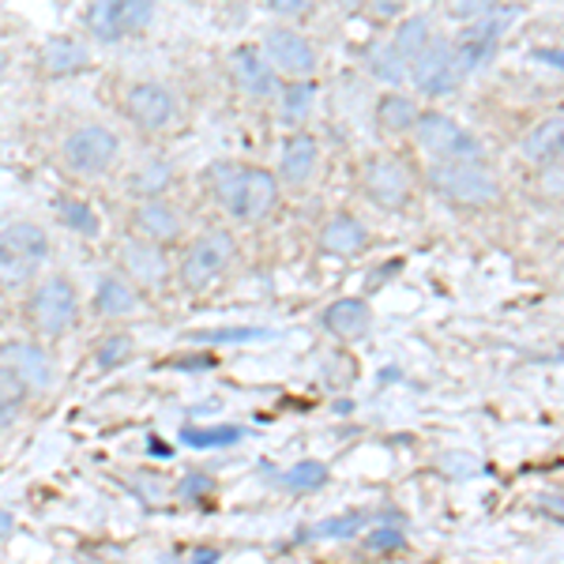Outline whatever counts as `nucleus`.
I'll return each instance as SVG.
<instances>
[{
	"instance_id": "obj_38",
	"label": "nucleus",
	"mask_w": 564,
	"mask_h": 564,
	"mask_svg": "<svg viewBox=\"0 0 564 564\" xmlns=\"http://www.w3.org/2000/svg\"><path fill=\"white\" fill-rule=\"evenodd\" d=\"M204 489H212V478H204V475H193L181 486V497H193V494H204Z\"/></svg>"
},
{
	"instance_id": "obj_8",
	"label": "nucleus",
	"mask_w": 564,
	"mask_h": 564,
	"mask_svg": "<svg viewBox=\"0 0 564 564\" xmlns=\"http://www.w3.org/2000/svg\"><path fill=\"white\" fill-rule=\"evenodd\" d=\"M263 53H268L271 68H279L282 76L294 79H308L316 72V53L297 31H286V26H275V31L263 34Z\"/></svg>"
},
{
	"instance_id": "obj_4",
	"label": "nucleus",
	"mask_w": 564,
	"mask_h": 564,
	"mask_svg": "<svg viewBox=\"0 0 564 564\" xmlns=\"http://www.w3.org/2000/svg\"><path fill=\"white\" fill-rule=\"evenodd\" d=\"M31 316H34V324H39V332L50 335V339L68 335L79 321V302H76L72 282L61 275L45 279L31 297Z\"/></svg>"
},
{
	"instance_id": "obj_30",
	"label": "nucleus",
	"mask_w": 564,
	"mask_h": 564,
	"mask_svg": "<svg viewBox=\"0 0 564 564\" xmlns=\"http://www.w3.org/2000/svg\"><path fill=\"white\" fill-rule=\"evenodd\" d=\"M282 481H286L290 489H302V494H308V489H321L327 481V467L321 459H305V463H297V467H290Z\"/></svg>"
},
{
	"instance_id": "obj_16",
	"label": "nucleus",
	"mask_w": 564,
	"mask_h": 564,
	"mask_svg": "<svg viewBox=\"0 0 564 564\" xmlns=\"http://www.w3.org/2000/svg\"><path fill=\"white\" fill-rule=\"evenodd\" d=\"M4 366L15 369L26 384L34 388H50L53 384V361L50 354L31 347V343H12V347H4Z\"/></svg>"
},
{
	"instance_id": "obj_17",
	"label": "nucleus",
	"mask_w": 564,
	"mask_h": 564,
	"mask_svg": "<svg viewBox=\"0 0 564 564\" xmlns=\"http://www.w3.org/2000/svg\"><path fill=\"white\" fill-rule=\"evenodd\" d=\"M369 324H372V313L358 297H343V302L324 308V327L339 335V339H361V335L369 332Z\"/></svg>"
},
{
	"instance_id": "obj_1",
	"label": "nucleus",
	"mask_w": 564,
	"mask_h": 564,
	"mask_svg": "<svg viewBox=\"0 0 564 564\" xmlns=\"http://www.w3.org/2000/svg\"><path fill=\"white\" fill-rule=\"evenodd\" d=\"M207 181H212L218 204L238 218V223H260L279 204V181L260 166L218 162V166H212V177Z\"/></svg>"
},
{
	"instance_id": "obj_22",
	"label": "nucleus",
	"mask_w": 564,
	"mask_h": 564,
	"mask_svg": "<svg viewBox=\"0 0 564 564\" xmlns=\"http://www.w3.org/2000/svg\"><path fill=\"white\" fill-rule=\"evenodd\" d=\"M417 117H422V113H417L414 98H406V95H384V98H380V106H377V121H380V129H384V132L414 129Z\"/></svg>"
},
{
	"instance_id": "obj_14",
	"label": "nucleus",
	"mask_w": 564,
	"mask_h": 564,
	"mask_svg": "<svg viewBox=\"0 0 564 564\" xmlns=\"http://www.w3.org/2000/svg\"><path fill=\"white\" fill-rule=\"evenodd\" d=\"M121 260L129 268V275H135L143 286H162L170 275V260L162 257V249L154 241H129L121 249Z\"/></svg>"
},
{
	"instance_id": "obj_20",
	"label": "nucleus",
	"mask_w": 564,
	"mask_h": 564,
	"mask_svg": "<svg viewBox=\"0 0 564 564\" xmlns=\"http://www.w3.org/2000/svg\"><path fill=\"white\" fill-rule=\"evenodd\" d=\"M0 245L20 252L26 260H34V263H42L45 252H50V241H45V234L34 223H12L4 234H0Z\"/></svg>"
},
{
	"instance_id": "obj_27",
	"label": "nucleus",
	"mask_w": 564,
	"mask_h": 564,
	"mask_svg": "<svg viewBox=\"0 0 564 564\" xmlns=\"http://www.w3.org/2000/svg\"><path fill=\"white\" fill-rule=\"evenodd\" d=\"M53 212H57L61 226L84 234V238H95V234H98V215L90 212L87 204H79V199H57V207H53Z\"/></svg>"
},
{
	"instance_id": "obj_11",
	"label": "nucleus",
	"mask_w": 564,
	"mask_h": 564,
	"mask_svg": "<svg viewBox=\"0 0 564 564\" xmlns=\"http://www.w3.org/2000/svg\"><path fill=\"white\" fill-rule=\"evenodd\" d=\"M230 76H234V84L252 98H268V95H275V87H279L268 53L257 50V45H238V50L230 53Z\"/></svg>"
},
{
	"instance_id": "obj_39",
	"label": "nucleus",
	"mask_w": 564,
	"mask_h": 564,
	"mask_svg": "<svg viewBox=\"0 0 564 564\" xmlns=\"http://www.w3.org/2000/svg\"><path fill=\"white\" fill-rule=\"evenodd\" d=\"M193 557H196V561H218V553H215V550H196Z\"/></svg>"
},
{
	"instance_id": "obj_7",
	"label": "nucleus",
	"mask_w": 564,
	"mask_h": 564,
	"mask_svg": "<svg viewBox=\"0 0 564 564\" xmlns=\"http://www.w3.org/2000/svg\"><path fill=\"white\" fill-rule=\"evenodd\" d=\"M230 257H234V241L226 238V234H207V238L188 245L185 260H181V282H185L188 290L212 286L226 271Z\"/></svg>"
},
{
	"instance_id": "obj_35",
	"label": "nucleus",
	"mask_w": 564,
	"mask_h": 564,
	"mask_svg": "<svg viewBox=\"0 0 564 564\" xmlns=\"http://www.w3.org/2000/svg\"><path fill=\"white\" fill-rule=\"evenodd\" d=\"M260 4L275 15H308L316 8V0H260Z\"/></svg>"
},
{
	"instance_id": "obj_21",
	"label": "nucleus",
	"mask_w": 564,
	"mask_h": 564,
	"mask_svg": "<svg viewBox=\"0 0 564 564\" xmlns=\"http://www.w3.org/2000/svg\"><path fill=\"white\" fill-rule=\"evenodd\" d=\"M369 72L380 79V84L399 87V84H406V76H411V61H406L403 53L388 42V45H377V50L369 53Z\"/></svg>"
},
{
	"instance_id": "obj_40",
	"label": "nucleus",
	"mask_w": 564,
	"mask_h": 564,
	"mask_svg": "<svg viewBox=\"0 0 564 564\" xmlns=\"http://www.w3.org/2000/svg\"><path fill=\"white\" fill-rule=\"evenodd\" d=\"M4 72H8V57L0 53V79H4Z\"/></svg>"
},
{
	"instance_id": "obj_23",
	"label": "nucleus",
	"mask_w": 564,
	"mask_h": 564,
	"mask_svg": "<svg viewBox=\"0 0 564 564\" xmlns=\"http://www.w3.org/2000/svg\"><path fill=\"white\" fill-rule=\"evenodd\" d=\"M135 305H140V297H135V290L129 286L124 279L117 275H106L102 286H98V308L109 316H129L135 313Z\"/></svg>"
},
{
	"instance_id": "obj_10",
	"label": "nucleus",
	"mask_w": 564,
	"mask_h": 564,
	"mask_svg": "<svg viewBox=\"0 0 564 564\" xmlns=\"http://www.w3.org/2000/svg\"><path fill=\"white\" fill-rule=\"evenodd\" d=\"M361 188H366L372 204L403 207L406 196H411V177H406V170L395 159H372L366 174H361Z\"/></svg>"
},
{
	"instance_id": "obj_26",
	"label": "nucleus",
	"mask_w": 564,
	"mask_h": 564,
	"mask_svg": "<svg viewBox=\"0 0 564 564\" xmlns=\"http://www.w3.org/2000/svg\"><path fill=\"white\" fill-rule=\"evenodd\" d=\"M313 98H316V87L308 79H294L286 90H282V121L286 124H302L313 109Z\"/></svg>"
},
{
	"instance_id": "obj_9",
	"label": "nucleus",
	"mask_w": 564,
	"mask_h": 564,
	"mask_svg": "<svg viewBox=\"0 0 564 564\" xmlns=\"http://www.w3.org/2000/svg\"><path fill=\"white\" fill-rule=\"evenodd\" d=\"M124 113H129L143 132H159L177 117V102L162 84H135L129 87V95H124Z\"/></svg>"
},
{
	"instance_id": "obj_29",
	"label": "nucleus",
	"mask_w": 564,
	"mask_h": 564,
	"mask_svg": "<svg viewBox=\"0 0 564 564\" xmlns=\"http://www.w3.org/2000/svg\"><path fill=\"white\" fill-rule=\"evenodd\" d=\"M170 181H174V170H170L166 162H148L143 170H135L132 188H135V193H140L143 199H154L159 193H166Z\"/></svg>"
},
{
	"instance_id": "obj_25",
	"label": "nucleus",
	"mask_w": 564,
	"mask_h": 564,
	"mask_svg": "<svg viewBox=\"0 0 564 564\" xmlns=\"http://www.w3.org/2000/svg\"><path fill=\"white\" fill-rule=\"evenodd\" d=\"M433 42V31H430V20H425V15H411V20H403L399 23V31H395V50L403 53L406 61H414L417 53L425 50V45Z\"/></svg>"
},
{
	"instance_id": "obj_34",
	"label": "nucleus",
	"mask_w": 564,
	"mask_h": 564,
	"mask_svg": "<svg viewBox=\"0 0 564 564\" xmlns=\"http://www.w3.org/2000/svg\"><path fill=\"white\" fill-rule=\"evenodd\" d=\"M366 523V516H343V520H327V523H321L316 527V534H321V539H343V534H354L358 531V527Z\"/></svg>"
},
{
	"instance_id": "obj_31",
	"label": "nucleus",
	"mask_w": 564,
	"mask_h": 564,
	"mask_svg": "<svg viewBox=\"0 0 564 564\" xmlns=\"http://www.w3.org/2000/svg\"><path fill=\"white\" fill-rule=\"evenodd\" d=\"M34 268H39L34 260H26V257H20V252H12V249L0 245V279L4 282H26L34 275Z\"/></svg>"
},
{
	"instance_id": "obj_33",
	"label": "nucleus",
	"mask_w": 564,
	"mask_h": 564,
	"mask_svg": "<svg viewBox=\"0 0 564 564\" xmlns=\"http://www.w3.org/2000/svg\"><path fill=\"white\" fill-rule=\"evenodd\" d=\"M263 332L257 327H226V332H193L196 343H245V339H260Z\"/></svg>"
},
{
	"instance_id": "obj_28",
	"label": "nucleus",
	"mask_w": 564,
	"mask_h": 564,
	"mask_svg": "<svg viewBox=\"0 0 564 564\" xmlns=\"http://www.w3.org/2000/svg\"><path fill=\"white\" fill-rule=\"evenodd\" d=\"M241 436L245 433L238 425H215V430H193V425H185V430H181V441H185L188 448H230Z\"/></svg>"
},
{
	"instance_id": "obj_6",
	"label": "nucleus",
	"mask_w": 564,
	"mask_h": 564,
	"mask_svg": "<svg viewBox=\"0 0 564 564\" xmlns=\"http://www.w3.org/2000/svg\"><path fill=\"white\" fill-rule=\"evenodd\" d=\"M117 159V135L106 124H84L65 140V162L76 174H106L109 162Z\"/></svg>"
},
{
	"instance_id": "obj_18",
	"label": "nucleus",
	"mask_w": 564,
	"mask_h": 564,
	"mask_svg": "<svg viewBox=\"0 0 564 564\" xmlns=\"http://www.w3.org/2000/svg\"><path fill=\"white\" fill-rule=\"evenodd\" d=\"M316 159H321V148H316L313 135L297 132L286 140V148H282V159H279V170L282 177L290 181V185H305L308 177H313L316 170Z\"/></svg>"
},
{
	"instance_id": "obj_3",
	"label": "nucleus",
	"mask_w": 564,
	"mask_h": 564,
	"mask_svg": "<svg viewBox=\"0 0 564 564\" xmlns=\"http://www.w3.org/2000/svg\"><path fill=\"white\" fill-rule=\"evenodd\" d=\"M417 148L430 151L441 162H456V159H481V140L475 132H467L463 124H456L444 113H425L414 121Z\"/></svg>"
},
{
	"instance_id": "obj_15",
	"label": "nucleus",
	"mask_w": 564,
	"mask_h": 564,
	"mask_svg": "<svg viewBox=\"0 0 564 564\" xmlns=\"http://www.w3.org/2000/svg\"><path fill=\"white\" fill-rule=\"evenodd\" d=\"M132 226H135V234H140L143 241H154V245L174 241L177 234H181V218L174 215V207L159 204V196H154V199H143V204L135 207Z\"/></svg>"
},
{
	"instance_id": "obj_41",
	"label": "nucleus",
	"mask_w": 564,
	"mask_h": 564,
	"mask_svg": "<svg viewBox=\"0 0 564 564\" xmlns=\"http://www.w3.org/2000/svg\"><path fill=\"white\" fill-rule=\"evenodd\" d=\"M339 4H343V8H358L361 0H339Z\"/></svg>"
},
{
	"instance_id": "obj_19",
	"label": "nucleus",
	"mask_w": 564,
	"mask_h": 564,
	"mask_svg": "<svg viewBox=\"0 0 564 564\" xmlns=\"http://www.w3.org/2000/svg\"><path fill=\"white\" fill-rule=\"evenodd\" d=\"M42 61H45V68H50L53 76H68V72H84L90 65V53L79 42L53 39V42H45Z\"/></svg>"
},
{
	"instance_id": "obj_2",
	"label": "nucleus",
	"mask_w": 564,
	"mask_h": 564,
	"mask_svg": "<svg viewBox=\"0 0 564 564\" xmlns=\"http://www.w3.org/2000/svg\"><path fill=\"white\" fill-rule=\"evenodd\" d=\"M430 185L448 199V204H463V207L494 204L500 196V181L494 177V170H486L478 159L436 162L430 170Z\"/></svg>"
},
{
	"instance_id": "obj_12",
	"label": "nucleus",
	"mask_w": 564,
	"mask_h": 564,
	"mask_svg": "<svg viewBox=\"0 0 564 564\" xmlns=\"http://www.w3.org/2000/svg\"><path fill=\"white\" fill-rule=\"evenodd\" d=\"M523 154L534 166H564V113L534 124L523 135Z\"/></svg>"
},
{
	"instance_id": "obj_36",
	"label": "nucleus",
	"mask_w": 564,
	"mask_h": 564,
	"mask_svg": "<svg viewBox=\"0 0 564 564\" xmlns=\"http://www.w3.org/2000/svg\"><path fill=\"white\" fill-rule=\"evenodd\" d=\"M369 545H372V550H399V545H403V534H395V531L369 534Z\"/></svg>"
},
{
	"instance_id": "obj_24",
	"label": "nucleus",
	"mask_w": 564,
	"mask_h": 564,
	"mask_svg": "<svg viewBox=\"0 0 564 564\" xmlns=\"http://www.w3.org/2000/svg\"><path fill=\"white\" fill-rule=\"evenodd\" d=\"M26 391H31V384H26L20 372L0 366V430H4V425H12V417L20 414Z\"/></svg>"
},
{
	"instance_id": "obj_5",
	"label": "nucleus",
	"mask_w": 564,
	"mask_h": 564,
	"mask_svg": "<svg viewBox=\"0 0 564 564\" xmlns=\"http://www.w3.org/2000/svg\"><path fill=\"white\" fill-rule=\"evenodd\" d=\"M154 12V0H95L87 8V26L95 39L117 42L124 34H135L140 26H148Z\"/></svg>"
},
{
	"instance_id": "obj_32",
	"label": "nucleus",
	"mask_w": 564,
	"mask_h": 564,
	"mask_svg": "<svg viewBox=\"0 0 564 564\" xmlns=\"http://www.w3.org/2000/svg\"><path fill=\"white\" fill-rule=\"evenodd\" d=\"M132 354V339L129 335H109V339L102 343V350H98V366L113 369L117 361H124Z\"/></svg>"
},
{
	"instance_id": "obj_37",
	"label": "nucleus",
	"mask_w": 564,
	"mask_h": 564,
	"mask_svg": "<svg viewBox=\"0 0 564 564\" xmlns=\"http://www.w3.org/2000/svg\"><path fill=\"white\" fill-rule=\"evenodd\" d=\"M403 4L406 0H372V12H377L380 20H391V15L403 12Z\"/></svg>"
},
{
	"instance_id": "obj_13",
	"label": "nucleus",
	"mask_w": 564,
	"mask_h": 564,
	"mask_svg": "<svg viewBox=\"0 0 564 564\" xmlns=\"http://www.w3.org/2000/svg\"><path fill=\"white\" fill-rule=\"evenodd\" d=\"M369 245V230L361 218L354 215H335L324 223L321 230V249L324 252H335V257H354Z\"/></svg>"
}]
</instances>
